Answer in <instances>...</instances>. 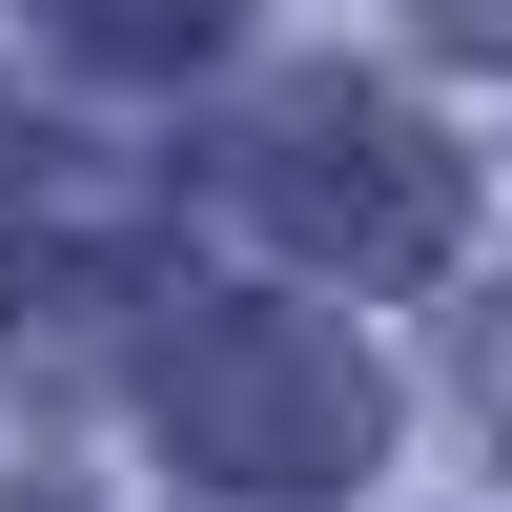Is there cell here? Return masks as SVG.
Instances as JSON below:
<instances>
[{
  "label": "cell",
  "instance_id": "obj_1",
  "mask_svg": "<svg viewBox=\"0 0 512 512\" xmlns=\"http://www.w3.org/2000/svg\"><path fill=\"white\" fill-rule=\"evenodd\" d=\"M164 451L226 492H328V472H369V369L287 308H205L164 349Z\"/></svg>",
  "mask_w": 512,
  "mask_h": 512
},
{
  "label": "cell",
  "instance_id": "obj_2",
  "mask_svg": "<svg viewBox=\"0 0 512 512\" xmlns=\"http://www.w3.org/2000/svg\"><path fill=\"white\" fill-rule=\"evenodd\" d=\"M246 205H267L308 267H369V287L451 267V144L410 103H369V82H308V103L246 144Z\"/></svg>",
  "mask_w": 512,
  "mask_h": 512
},
{
  "label": "cell",
  "instance_id": "obj_3",
  "mask_svg": "<svg viewBox=\"0 0 512 512\" xmlns=\"http://www.w3.org/2000/svg\"><path fill=\"white\" fill-rule=\"evenodd\" d=\"M82 246H123V185L41 123H0V267H82Z\"/></svg>",
  "mask_w": 512,
  "mask_h": 512
},
{
  "label": "cell",
  "instance_id": "obj_4",
  "mask_svg": "<svg viewBox=\"0 0 512 512\" xmlns=\"http://www.w3.org/2000/svg\"><path fill=\"white\" fill-rule=\"evenodd\" d=\"M41 41H82V62H205L226 41V0H21Z\"/></svg>",
  "mask_w": 512,
  "mask_h": 512
},
{
  "label": "cell",
  "instance_id": "obj_5",
  "mask_svg": "<svg viewBox=\"0 0 512 512\" xmlns=\"http://www.w3.org/2000/svg\"><path fill=\"white\" fill-rule=\"evenodd\" d=\"M431 21H451V41H512V0H431Z\"/></svg>",
  "mask_w": 512,
  "mask_h": 512
},
{
  "label": "cell",
  "instance_id": "obj_6",
  "mask_svg": "<svg viewBox=\"0 0 512 512\" xmlns=\"http://www.w3.org/2000/svg\"><path fill=\"white\" fill-rule=\"evenodd\" d=\"M492 431H512V328H492Z\"/></svg>",
  "mask_w": 512,
  "mask_h": 512
}]
</instances>
